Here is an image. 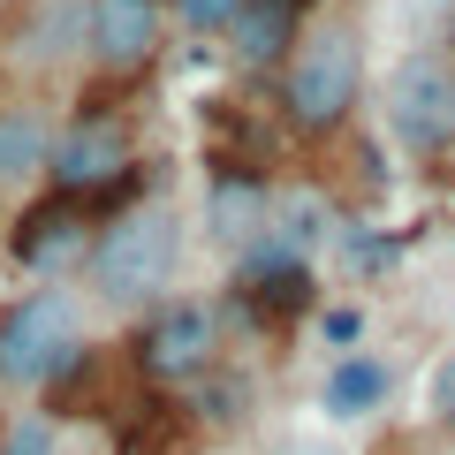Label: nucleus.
Masks as SVG:
<instances>
[{"label":"nucleus","mask_w":455,"mask_h":455,"mask_svg":"<svg viewBox=\"0 0 455 455\" xmlns=\"http://www.w3.org/2000/svg\"><path fill=\"white\" fill-rule=\"evenodd\" d=\"M251 0H167V16H175V31L190 38H228V23L243 16Z\"/></svg>","instance_id":"4468645a"},{"label":"nucleus","mask_w":455,"mask_h":455,"mask_svg":"<svg viewBox=\"0 0 455 455\" xmlns=\"http://www.w3.org/2000/svg\"><path fill=\"white\" fill-rule=\"evenodd\" d=\"M311 8H326V0H311Z\"/></svg>","instance_id":"4be33fe9"},{"label":"nucleus","mask_w":455,"mask_h":455,"mask_svg":"<svg viewBox=\"0 0 455 455\" xmlns=\"http://www.w3.org/2000/svg\"><path fill=\"white\" fill-rule=\"evenodd\" d=\"M0 31H8V0H0Z\"/></svg>","instance_id":"a211bd4d"},{"label":"nucleus","mask_w":455,"mask_h":455,"mask_svg":"<svg viewBox=\"0 0 455 455\" xmlns=\"http://www.w3.org/2000/svg\"><path fill=\"white\" fill-rule=\"evenodd\" d=\"M425 410H433L440 433H455V349L433 364V379H425Z\"/></svg>","instance_id":"dca6fc26"},{"label":"nucleus","mask_w":455,"mask_h":455,"mask_svg":"<svg viewBox=\"0 0 455 455\" xmlns=\"http://www.w3.org/2000/svg\"><path fill=\"white\" fill-rule=\"evenodd\" d=\"M182 259H190V228H182L175 197L145 190V197H130V205H114L107 220H99L92 259H84L76 281L92 289V304H107V311H152V304L175 296Z\"/></svg>","instance_id":"7ed1b4c3"},{"label":"nucleus","mask_w":455,"mask_h":455,"mask_svg":"<svg viewBox=\"0 0 455 455\" xmlns=\"http://www.w3.org/2000/svg\"><path fill=\"white\" fill-rule=\"evenodd\" d=\"M76 357H84V311L68 281H38L0 304V403L46 395Z\"/></svg>","instance_id":"39448f33"},{"label":"nucleus","mask_w":455,"mask_h":455,"mask_svg":"<svg viewBox=\"0 0 455 455\" xmlns=\"http://www.w3.org/2000/svg\"><path fill=\"white\" fill-rule=\"evenodd\" d=\"M319 326H326V341H334V349H357V341H364V311H357V304H334Z\"/></svg>","instance_id":"f3484780"},{"label":"nucleus","mask_w":455,"mask_h":455,"mask_svg":"<svg viewBox=\"0 0 455 455\" xmlns=\"http://www.w3.org/2000/svg\"><path fill=\"white\" fill-rule=\"evenodd\" d=\"M357 107H364V16L349 0H326V8H311L289 68L274 76V130L319 152L357 130Z\"/></svg>","instance_id":"f257e3e1"},{"label":"nucleus","mask_w":455,"mask_h":455,"mask_svg":"<svg viewBox=\"0 0 455 455\" xmlns=\"http://www.w3.org/2000/svg\"><path fill=\"white\" fill-rule=\"evenodd\" d=\"M274 212H281L274 167L212 152V175H205V235L228 251V259H243L251 243H266V235H274Z\"/></svg>","instance_id":"9d476101"},{"label":"nucleus","mask_w":455,"mask_h":455,"mask_svg":"<svg viewBox=\"0 0 455 455\" xmlns=\"http://www.w3.org/2000/svg\"><path fill=\"white\" fill-rule=\"evenodd\" d=\"M440 8H448V16H455V0H440Z\"/></svg>","instance_id":"aec40b11"},{"label":"nucleus","mask_w":455,"mask_h":455,"mask_svg":"<svg viewBox=\"0 0 455 455\" xmlns=\"http://www.w3.org/2000/svg\"><path fill=\"white\" fill-rule=\"evenodd\" d=\"M0 440H8V418H0Z\"/></svg>","instance_id":"412c9836"},{"label":"nucleus","mask_w":455,"mask_h":455,"mask_svg":"<svg viewBox=\"0 0 455 455\" xmlns=\"http://www.w3.org/2000/svg\"><path fill=\"white\" fill-rule=\"evenodd\" d=\"M61 137V107L38 76L0 68V197H38Z\"/></svg>","instance_id":"1a4fd4ad"},{"label":"nucleus","mask_w":455,"mask_h":455,"mask_svg":"<svg viewBox=\"0 0 455 455\" xmlns=\"http://www.w3.org/2000/svg\"><path fill=\"white\" fill-rule=\"evenodd\" d=\"M0 455H53V418H46V410H23V418H8Z\"/></svg>","instance_id":"2eb2a0df"},{"label":"nucleus","mask_w":455,"mask_h":455,"mask_svg":"<svg viewBox=\"0 0 455 455\" xmlns=\"http://www.w3.org/2000/svg\"><path fill=\"white\" fill-rule=\"evenodd\" d=\"M99 220H107L99 197L38 190L31 205L16 212V228H8V259H16V274H31V281H76L84 259H92Z\"/></svg>","instance_id":"6e6552de"},{"label":"nucleus","mask_w":455,"mask_h":455,"mask_svg":"<svg viewBox=\"0 0 455 455\" xmlns=\"http://www.w3.org/2000/svg\"><path fill=\"white\" fill-rule=\"evenodd\" d=\"M387 395H395V364H387V357H372V349H341L334 372H326V395H319V403L334 410V418H372Z\"/></svg>","instance_id":"ddd939ff"},{"label":"nucleus","mask_w":455,"mask_h":455,"mask_svg":"<svg viewBox=\"0 0 455 455\" xmlns=\"http://www.w3.org/2000/svg\"><path fill=\"white\" fill-rule=\"evenodd\" d=\"M0 220H8V197H0Z\"/></svg>","instance_id":"6ab92c4d"},{"label":"nucleus","mask_w":455,"mask_h":455,"mask_svg":"<svg viewBox=\"0 0 455 455\" xmlns=\"http://www.w3.org/2000/svg\"><path fill=\"white\" fill-rule=\"evenodd\" d=\"M8 68L53 84L68 61H84V0H8Z\"/></svg>","instance_id":"9b49d317"},{"label":"nucleus","mask_w":455,"mask_h":455,"mask_svg":"<svg viewBox=\"0 0 455 455\" xmlns=\"http://www.w3.org/2000/svg\"><path fill=\"white\" fill-rule=\"evenodd\" d=\"M145 107L130 92H76L61 107V137H53V167H46V190H68V197H99V205H130V197L152 190L145 175Z\"/></svg>","instance_id":"f03ea898"},{"label":"nucleus","mask_w":455,"mask_h":455,"mask_svg":"<svg viewBox=\"0 0 455 455\" xmlns=\"http://www.w3.org/2000/svg\"><path fill=\"white\" fill-rule=\"evenodd\" d=\"M304 23H311V0H251L243 16L228 23L220 53L243 68V76H266V84H274L281 68H289V53H296V38H304Z\"/></svg>","instance_id":"f8f14e48"},{"label":"nucleus","mask_w":455,"mask_h":455,"mask_svg":"<svg viewBox=\"0 0 455 455\" xmlns=\"http://www.w3.org/2000/svg\"><path fill=\"white\" fill-rule=\"evenodd\" d=\"M122 364H130V379L145 395H197L228 364L220 311L205 296H167V304L137 311L130 341H122Z\"/></svg>","instance_id":"20e7f679"},{"label":"nucleus","mask_w":455,"mask_h":455,"mask_svg":"<svg viewBox=\"0 0 455 455\" xmlns=\"http://www.w3.org/2000/svg\"><path fill=\"white\" fill-rule=\"evenodd\" d=\"M175 16L167 0H84V68L107 92H137L167 61Z\"/></svg>","instance_id":"0eeeda50"},{"label":"nucleus","mask_w":455,"mask_h":455,"mask_svg":"<svg viewBox=\"0 0 455 455\" xmlns=\"http://www.w3.org/2000/svg\"><path fill=\"white\" fill-rule=\"evenodd\" d=\"M379 122L418 175H455V53L410 46L379 84Z\"/></svg>","instance_id":"423d86ee"}]
</instances>
